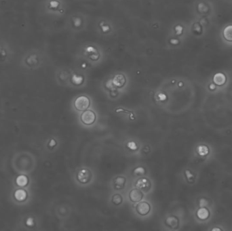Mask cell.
Segmentation results:
<instances>
[{"label": "cell", "instance_id": "5b68a950", "mask_svg": "<svg viewBox=\"0 0 232 231\" xmlns=\"http://www.w3.org/2000/svg\"><path fill=\"white\" fill-rule=\"evenodd\" d=\"M129 198L130 201L133 203H138L143 199V193L139 188H135L130 192Z\"/></svg>", "mask_w": 232, "mask_h": 231}, {"label": "cell", "instance_id": "6da1fadb", "mask_svg": "<svg viewBox=\"0 0 232 231\" xmlns=\"http://www.w3.org/2000/svg\"><path fill=\"white\" fill-rule=\"evenodd\" d=\"M90 101L87 96H81L77 98L74 102V107L78 111H84L89 108Z\"/></svg>", "mask_w": 232, "mask_h": 231}, {"label": "cell", "instance_id": "8992f818", "mask_svg": "<svg viewBox=\"0 0 232 231\" xmlns=\"http://www.w3.org/2000/svg\"><path fill=\"white\" fill-rule=\"evenodd\" d=\"M137 213L141 215H146L151 210V206L147 202H140L136 207Z\"/></svg>", "mask_w": 232, "mask_h": 231}, {"label": "cell", "instance_id": "30bf717a", "mask_svg": "<svg viewBox=\"0 0 232 231\" xmlns=\"http://www.w3.org/2000/svg\"><path fill=\"white\" fill-rule=\"evenodd\" d=\"M166 224L168 226L170 227V228H174L176 225H177L178 224V220L174 216H170L168 217L167 219L166 220Z\"/></svg>", "mask_w": 232, "mask_h": 231}, {"label": "cell", "instance_id": "5bb4252c", "mask_svg": "<svg viewBox=\"0 0 232 231\" xmlns=\"http://www.w3.org/2000/svg\"><path fill=\"white\" fill-rule=\"evenodd\" d=\"M127 147L129 149L132 150V151H137V150L138 149V148H139V147H138L137 144H136L135 142H132V141L128 142V143H127Z\"/></svg>", "mask_w": 232, "mask_h": 231}, {"label": "cell", "instance_id": "9a60e30c", "mask_svg": "<svg viewBox=\"0 0 232 231\" xmlns=\"http://www.w3.org/2000/svg\"><path fill=\"white\" fill-rule=\"evenodd\" d=\"M82 81H83V79H82V77H81L75 76L73 79V82L74 84H82Z\"/></svg>", "mask_w": 232, "mask_h": 231}, {"label": "cell", "instance_id": "7c38bea8", "mask_svg": "<svg viewBox=\"0 0 232 231\" xmlns=\"http://www.w3.org/2000/svg\"><path fill=\"white\" fill-rule=\"evenodd\" d=\"M122 201H123V198L120 194H115L112 197V202L115 205H120L122 203Z\"/></svg>", "mask_w": 232, "mask_h": 231}, {"label": "cell", "instance_id": "ba28073f", "mask_svg": "<svg viewBox=\"0 0 232 231\" xmlns=\"http://www.w3.org/2000/svg\"><path fill=\"white\" fill-rule=\"evenodd\" d=\"M223 36L226 41L232 42V25H228L224 29Z\"/></svg>", "mask_w": 232, "mask_h": 231}, {"label": "cell", "instance_id": "7a4b0ae2", "mask_svg": "<svg viewBox=\"0 0 232 231\" xmlns=\"http://www.w3.org/2000/svg\"><path fill=\"white\" fill-rule=\"evenodd\" d=\"M93 174L90 169H82L77 174V180L81 184H88L90 182Z\"/></svg>", "mask_w": 232, "mask_h": 231}, {"label": "cell", "instance_id": "4fadbf2b", "mask_svg": "<svg viewBox=\"0 0 232 231\" xmlns=\"http://www.w3.org/2000/svg\"><path fill=\"white\" fill-rule=\"evenodd\" d=\"M133 173L135 175H137V176H141V175H144L145 174V169L144 167H136V168L133 170Z\"/></svg>", "mask_w": 232, "mask_h": 231}, {"label": "cell", "instance_id": "52a82bcc", "mask_svg": "<svg viewBox=\"0 0 232 231\" xmlns=\"http://www.w3.org/2000/svg\"><path fill=\"white\" fill-rule=\"evenodd\" d=\"M126 182V178L124 176H118L115 179L114 181V188L116 190L123 189L125 186Z\"/></svg>", "mask_w": 232, "mask_h": 231}, {"label": "cell", "instance_id": "2e32d148", "mask_svg": "<svg viewBox=\"0 0 232 231\" xmlns=\"http://www.w3.org/2000/svg\"><path fill=\"white\" fill-rule=\"evenodd\" d=\"M158 98L160 101H164V100L166 99V96L164 94H160L158 95Z\"/></svg>", "mask_w": 232, "mask_h": 231}, {"label": "cell", "instance_id": "3957f363", "mask_svg": "<svg viewBox=\"0 0 232 231\" xmlns=\"http://www.w3.org/2000/svg\"><path fill=\"white\" fill-rule=\"evenodd\" d=\"M96 114L95 112L90 110H86L83 111L81 115V121L86 126L93 125L96 121Z\"/></svg>", "mask_w": 232, "mask_h": 231}, {"label": "cell", "instance_id": "9c48e42d", "mask_svg": "<svg viewBox=\"0 0 232 231\" xmlns=\"http://www.w3.org/2000/svg\"><path fill=\"white\" fill-rule=\"evenodd\" d=\"M114 82V84L116 85L117 87L122 88V87H123L124 85L125 84L126 80H125V78H124L123 76L118 75L115 77Z\"/></svg>", "mask_w": 232, "mask_h": 231}, {"label": "cell", "instance_id": "277c9868", "mask_svg": "<svg viewBox=\"0 0 232 231\" xmlns=\"http://www.w3.org/2000/svg\"><path fill=\"white\" fill-rule=\"evenodd\" d=\"M151 182L147 178H141L136 182V187L139 188L141 191L147 192L151 188Z\"/></svg>", "mask_w": 232, "mask_h": 231}, {"label": "cell", "instance_id": "8fae6325", "mask_svg": "<svg viewBox=\"0 0 232 231\" xmlns=\"http://www.w3.org/2000/svg\"><path fill=\"white\" fill-rule=\"evenodd\" d=\"M214 81L216 84L218 85H221L223 84L225 81V77L222 73H217L214 77Z\"/></svg>", "mask_w": 232, "mask_h": 231}]
</instances>
